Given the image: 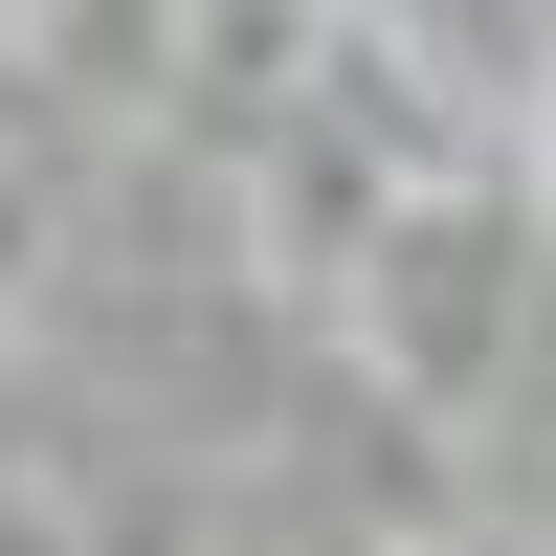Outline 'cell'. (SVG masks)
Returning a JSON list of instances; mask_svg holds the SVG:
<instances>
[{
  "mask_svg": "<svg viewBox=\"0 0 556 556\" xmlns=\"http://www.w3.org/2000/svg\"><path fill=\"white\" fill-rule=\"evenodd\" d=\"M534 290H556L534 178H513V156H468V178H424V201H379V245L334 267V356L401 401V424L468 445L490 401H513V356H534Z\"/></svg>",
  "mask_w": 556,
  "mask_h": 556,
  "instance_id": "cell-1",
  "label": "cell"
}]
</instances>
